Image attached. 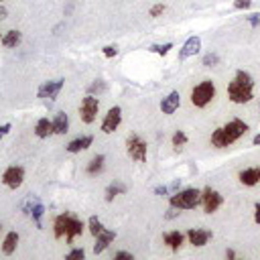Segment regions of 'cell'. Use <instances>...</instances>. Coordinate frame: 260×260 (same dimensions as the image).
Returning a JSON list of instances; mask_svg holds the SVG:
<instances>
[{"label":"cell","instance_id":"cell-37","mask_svg":"<svg viewBox=\"0 0 260 260\" xmlns=\"http://www.w3.org/2000/svg\"><path fill=\"white\" fill-rule=\"evenodd\" d=\"M179 214H181V210H177V207H173V205H171V207H169V212L165 214V218H167V220H173V218H177Z\"/></svg>","mask_w":260,"mask_h":260},{"label":"cell","instance_id":"cell-44","mask_svg":"<svg viewBox=\"0 0 260 260\" xmlns=\"http://www.w3.org/2000/svg\"><path fill=\"white\" fill-rule=\"evenodd\" d=\"M258 175H260V169H258Z\"/></svg>","mask_w":260,"mask_h":260},{"label":"cell","instance_id":"cell-30","mask_svg":"<svg viewBox=\"0 0 260 260\" xmlns=\"http://www.w3.org/2000/svg\"><path fill=\"white\" fill-rule=\"evenodd\" d=\"M205 67H216V65H220V55L218 53H207L205 57H203V61H201Z\"/></svg>","mask_w":260,"mask_h":260},{"label":"cell","instance_id":"cell-10","mask_svg":"<svg viewBox=\"0 0 260 260\" xmlns=\"http://www.w3.org/2000/svg\"><path fill=\"white\" fill-rule=\"evenodd\" d=\"M120 122H122V108L112 106L108 110V114L104 116V120H102V132L104 134H112L120 126Z\"/></svg>","mask_w":260,"mask_h":260},{"label":"cell","instance_id":"cell-36","mask_svg":"<svg viewBox=\"0 0 260 260\" xmlns=\"http://www.w3.org/2000/svg\"><path fill=\"white\" fill-rule=\"evenodd\" d=\"M114 258H116V260H132L134 256H132L130 252H124V250H120V252H116V254H114Z\"/></svg>","mask_w":260,"mask_h":260},{"label":"cell","instance_id":"cell-28","mask_svg":"<svg viewBox=\"0 0 260 260\" xmlns=\"http://www.w3.org/2000/svg\"><path fill=\"white\" fill-rule=\"evenodd\" d=\"M171 143H173V147H175V149H181V147H185V145H187V134H185L183 130H177L175 134H173Z\"/></svg>","mask_w":260,"mask_h":260},{"label":"cell","instance_id":"cell-38","mask_svg":"<svg viewBox=\"0 0 260 260\" xmlns=\"http://www.w3.org/2000/svg\"><path fill=\"white\" fill-rule=\"evenodd\" d=\"M10 128H12V126H10L8 122H6V124H2V126H0V141H2V138H4V136H6L8 132H10Z\"/></svg>","mask_w":260,"mask_h":260},{"label":"cell","instance_id":"cell-41","mask_svg":"<svg viewBox=\"0 0 260 260\" xmlns=\"http://www.w3.org/2000/svg\"><path fill=\"white\" fill-rule=\"evenodd\" d=\"M6 16H8V10H6V6H2V4H0V21H4Z\"/></svg>","mask_w":260,"mask_h":260},{"label":"cell","instance_id":"cell-6","mask_svg":"<svg viewBox=\"0 0 260 260\" xmlns=\"http://www.w3.org/2000/svg\"><path fill=\"white\" fill-rule=\"evenodd\" d=\"M126 152L134 163H147V154H149V147L138 134H130L126 138Z\"/></svg>","mask_w":260,"mask_h":260},{"label":"cell","instance_id":"cell-5","mask_svg":"<svg viewBox=\"0 0 260 260\" xmlns=\"http://www.w3.org/2000/svg\"><path fill=\"white\" fill-rule=\"evenodd\" d=\"M214 98H216V83L212 79H205V81L197 83L195 88L191 90V104L195 108L210 106Z\"/></svg>","mask_w":260,"mask_h":260},{"label":"cell","instance_id":"cell-43","mask_svg":"<svg viewBox=\"0 0 260 260\" xmlns=\"http://www.w3.org/2000/svg\"><path fill=\"white\" fill-rule=\"evenodd\" d=\"M252 145H254V147H258V145H260V132H258V134L252 138Z\"/></svg>","mask_w":260,"mask_h":260},{"label":"cell","instance_id":"cell-3","mask_svg":"<svg viewBox=\"0 0 260 260\" xmlns=\"http://www.w3.org/2000/svg\"><path fill=\"white\" fill-rule=\"evenodd\" d=\"M83 230H85L83 222L79 218H75L74 214H69V212L59 214L55 218V222H53V236H55V240L65 238L67 244H74V240L77 236H81Z\"/></svg>","mask_w":260,"mask_h":260},{"label":"cell","instance_id":"cell-32","mask_svg":"<svg viewBox=\"0 0 260 260\" xmlns=\"http://www.w3.org/2000/svg\"><path fill=\"white\" fill-rule=\"evenodd\" d=\"M83 258H85V250L83 248H75V250H72L65 256V260H83Z\"/></svg>","mask_w":260,"mask_h":260},{"label":"cell","instance_id":"cell-11","mask_svg":"<svg viewBox=\"0 0 260 260\" xmlns=\"http://www.w3.org/2000/svg\"><path fill=\"white\" fill-rule=\"evenodd\" d=\"M63 90V79H53V81H45L39 85L37 90V98L41 100H55L59 96V92Z\"/></svg>","mask_w":260,"mask_h":260},{"label":"cell","instance_id":"cell-1","mask_svg":"<svg viewBox=\"0 0 260 260\" xmlns=\"http://www.w3.org/2000/svg\"><path fill=\"white\" fill-rule=\"evenodd\" d=\"M246 132H248V124L244 122V120L234 118V120H230L228 124H223V126H220V128H216L212 132L210 143L216 149H228L234 143H238Z\"/></svg>","mask_w":260,"mask_h":260},{"label":"cell","instance_id":"cell-35","mask_svg":"<svg viewBox=\"0 0 260 260\" xmlns=\"http://www.w3.org/2000/svg\"><path fill=\"white\" fill-rule=\"evenodd\" d=\"M250 6H252V0H236V2H234V8L236 10H246Z\"/></svg>","mask_w":260,"mask_h":260},{"label":"cell","instance_id":"cell-24","mask_svg":"<svg viewBox=\"0 0 260 260\" xmlns=\"http://www.w3.org/2000/svg\"><path fill=\"white\" fill-rule=\"evenodd\" d=\"M69 130V116L65 112H59L53 118V134H65Z\"/></svg>","mask_w":260,"mask_h":260},{"label":"cell","instance_id":"cell-40","mask_svg":"<svg viewBox=\"0 0 260 260\" xmlns=\"http://www.w3.org/2000/svg\"><path fill=\"white\" fill-rule=\"evenodd\" d=\"M248 21H250V25H252V27H258V25H260V14H252Z\"/></svg>","mask_w":260,"mask_h":260},{"label":"cell","instance_id":"cell-16","mask_svg":"<svg viewBox=\"0 0 260 260\" xmlns=\"http://www.w3.org/2000/svg\"><path fill=\"white\" fill-rule=\"evenodd\" d=\"M181 106V94L179 92H171L167 98H163V102H161V112L163 114H175L177 112V108Z\"/></svg>","mask_w":260,"mask_h":260},{"label":"cell","instance_id":"cell-39","mask_svg":"<svg viewBox=\"0 0 260 260\" xmlns=\"http://www.w3.org/2000/svg\"><path fill=\"white\" fill-rule=\"evenodd\" d=\"M254 222L260 223V201L254 205Z\"/></svg>","mask_w":260,"mask_h":260},{"label":"cell","instance_id":"cell-29","mask_svg":"<svg viewBox=\"0 0 260 260\" xmlns=\"http://www.w3.org/2000/svg\"><path fill=\"white\" fill-rule=\"evenodd\" d=\"M171 49H173V43H165V45H150V47H149L150 53H157V55H161V57H165Z\"/></svg>","mask_w":260,"mask_h":260},{"label":"cell","instance_id":"cell-33","mask_svg":"<svg viewBox=\"0 0 260 260\" xmlns=\"http://www.w3.org/2000/svg\"><path fill=\"white\" fill-rule=\"evenodd\" d=\"M102 53H104V57L112 59V57H116V55H118V49H116L114 45H106V47L102 49Z\"/></svg>","mask_w":260,"mask_h":260},{"label":"cell","instance_id":"cell-22","mask_svg":"<svg viewBox=\"0 0 260 260\" xmlns=\"http://www.w3.org/2000/svg\"><path fill=\"white\" fill-rule=\"evenodd\" d=\"M104 163H106V157H104V154H96V157L88 163V167H85V173H88L90 177L100 175V173L104 171Z\"/></svg>","mask_w":260,"mask_h":260},{"label":"cell","instance_id":"cell-8","mask_svg":"<svg viewBox=\"0 0 260 260\" xmlns=\"http://www.w3.org/2000/svg\"><path fill=\"white\" fill-rule=\"evenodd\" d=\"M222 203H223V197H222V193L218 191V189H214L210 185L201 189V205H203L205 214H216L222 207Z\"/></svg>","mask_w":260,"mask_h":260},{"label":"cell","instance_id":"cell-23","mask_svg":"<svg viewBox=\"0 0 260 260\" xmlns=\"http://www.w3.org/2000/svg\"><path fill=\"white\" fill-rule=\"evenodd\" d=\"M126 185L122 183V181H114V183H110L108 187H106V193H104V195H106V197H104V199H106L108 203L114 199V197H118V195H122V193H126Z\"/></svg>","mask_w":260,"mask_h":260},{"label":"cell","instance_id":"cell-12","mask_svg":"<svg viewBox=\"0 0 260 260\" xmlns=\"http://www.w3.org/2000/svg\"><path fill=\"white\" fill-rule=\"evenodd\" d=\"M185 236H187V240H189V244H193L195 248H201V246H205L207 242L212 240L214 234H212L210 230H203V228H191Z\"/></svg>","mask_w":260,"mask_h":260},{"label":"cell","instance_id":"cell-27","mask_svg":"<svg viewBox=\"0 0 260 260\" xmlns=\"http://www.w3.org/2000/svg\"><path fill=\"white\" fill-rule=\"evenodd\" d=\"M43 214H45V207H43L39 201H35V203H33V207H31V212H29V216L35 220V223H37V228H41V218H43Z\"/></svg>","mask_w":260,"mask_h":260},{"label":"cell","instance_id":"cell-13","mask_svg":"<svg viewBox=\"0 0 260 260\" xmlns=\"http://www.w3.org/2000/svg\"><path fill=\"white\" fill-rule=\"evenodd\" d=\"M199 51H201V39H199V37H189V39L185 41V45L179 49V61H185V59H189V57L197 55Z\"/></svg>","mask_w":260,"mask_h":260},{"label":"cell","instance_id":"cell-14","mask_svg":"<svg viewBox=\"0 0 260 260\" xmlns=\"http://www.w3.org/2000/svg\"><path fill=\"white\" fill-rule=\"evenodd\" d=\"M116 240V232L114 230H104V232H100L98 236H96V244H94V254L98 256V254H102L104 250H106L112 242Z\"/></svg>","mask_w":260,"mask_h":260},{"label":"cell","instance_id":"cell-18","mask_svg":"<svg viewBox=\"0 0 260 260\" xmlns=\"http://www.w3.org/2000/svg\"><path fill=\"white\" fill-rule=\"evenodd\" d=\"M238 179H240V183H242V185H246V187H254V185H258V183H260L258 169H256V167H250V169L240 171Z\"/></svg>","mask_w":260,"mask_h":260},{"label":"cell","instance_id":"cell-9","mask_svg":"<svg viewBox=\"0 0 260 260\" xmlns=\"http://www.w3.org/2000/svg\"><path fill=\"white\" fill-rule=\"evenodd\" d=\"M2 185H6L8 189H19L25 181V169L21 165H10L4 173H2Z\"/></svg>","mask_w":260,"mask_h":260},{"label":"cell","instance_id":"cell-19","mask_svg":"<svg viewBox=\"0 0 260 260\" xmlns=\"http://www.w3.org/2000/svg\"><path fill=\"white\" fill-rule=\"evenodd\" d=\"M35 134H37V138H49L53 134V120L39 118L37 124H35Z\"/></svg>","mask_w":260,"mask_h":260},{"label":"cell","instance_id":"cell-31","mask_svg":"<svg viewBox=\"0 0 260 260\" xmlns=\"http://www.w3.org/2000/svg\"><path fill=\"white\" fill-rule=\"evenodd\" d=\"M167 10V6L163 4V2H159V4H152L150 6V10H149V14L152 16V19H159V16H163V12Z\"/></svg>","mask_w":260,"mask_h":260},{"label":"cell","instance_id":"cell-42","mask_svg":"<svg viewBox=\"0 0 260 260\" xmlns=\"http://www.w3.org/2000/svg\"><path fill=\"white\" fill-rule=\"evenodd\" d=\"M226 258L234 260V258H236V252H234V250H226Z\"/></svg>","mask_w":260,"mask_h":260},{"label":"cell","instance_id":"cell-7","mask_svg":"<svg viewBox=\"0 0 260 260\" xmlns=\"http://www.w3.org/2000/svg\"><path fill=\"white\" fill-rule=\"evenodd\" d=\"M98 112H100V100L96 96H85L81 100V106H79V118L83 124H94L96 118H98Z\"/></svg>","mask_w":260,"mask_h":260},{"label":"cell","instance_id":"cell-34","mask_svg":"<svg viewBox=\"0 0 260 260\" xmlns=\"http://www.w3.org/2000/svg\"><path fill=\"white\" fill-rule=\"evenodd\" d=\"M104 90H106V83H104L102 79H96V81L90 85V94H92V92H98V94H100V92H104Z\"/></svg>","mask_w":260,"mask_h":260},{"label":"cell","instance_id":"cell-45","mask_svg":"<svg viewBox=\"0 0 260 260\" xmlns=\"http://www.w3.org/2000/svg\"><path fill=\"white\" fill-rule=\"evenodd\" d=\"M0 228H2V226H0Z\"/></svg>","mask_w":260,"mask_h":260},{"label":"cell","instance_id":"cell-20","mask_svg":"<svg viewBox=\"0 0 260 260\" xmlns=\"http://www.w3.org/2000/svg\"><path fill=\"white\" fill-rule=\"evenodd\" d=\"M23 43V33L21 31H6L4 35H2V45L6 47V49H14V47H19Z\"/></svg>","mask_w":260,"mask_h":260},{"label":"cell","instance_id":"cell-15","mask_svg":"<svg viewBox=\"0 0 260 260\" xmlns=\"http://www.w3.org/2000/svg\"><path fill=\"white\" fill-rule=\"evenodd\" d=\"M185 234L183 232H179V230H171V232H165L163 234V242L169 246V250H173V252H177L181 246H183V242H185Z\"/></svg>","mask_w":260,"mask_h":260},{"label":"cell","instance_id":"cell-17","mask_svg":"<svg viewBox=\"0 0 260 260\" xmlns=\"http://www.w3.org/2000/svg\"><path fill=\"white\" fill-rule=\"evenodd\" d=\"M92 143H94V136L92 134H85V136H77V138H74L72 143H69L65 149H67V152H81V150H85V149H90L92 147Z\"/></svg>","mask_w":260,"mask_h":260},{"label":"cell","instance_id":"cell-21","mask_svg":"<svg viewBox=\"0 0 260 260\" xmlns=\"http://www.w3.org/2000/svg\"><path fill=\"white\" fill-rule=\"evenodd\" d=\"M16 246H19V234H16V232H8L4 236V240H2V254H6V256L14 254Z\"/></svg>","mask_w":260,"mask_h":260},{"label":"cell","instance_id":"cell-25","mask_svg":"<svg viewBox=\"0 0 260 260\" xmlns=\"http://www.w3.org/2000/svg\"><path fill=\"white\" fill-rule=\"evenodd\" d=\"M179 189H181V181L177 179V181H173V183H169V185L154 187V193H157V195H173L175 191H179Z\"/></svg>","mask_w":260,"mask_h":260},{"label":"cell","instance_id":"cell-26","mask_svg":"<svg viewBox=\"0 0 260 260\" xmlns=\"http://www.w3.org/2000/svg\"><path fill=\"white\" fill-rule=\"evenodd\" d=\"M88 230H90V234L96 238L100 232H104L106 228H104V223H102V220H100L98 216H92V218L88 220Z\"/></svg>","mask_w":260,"mask_h":260},{"label":"cell","instance_id":"cell-2","mask_svg":"<svg viewBox=\"0 0 260 260\" xmlns=\"http://www.w3.org/2000/svg\"><path fill=\"white\" fill-rule=\"evenodd\" d=\"M228 98L232 104H248L254 100V77L244 72V69H240L236 72L234 79L230 81L228 85Z\"/></svg>","mask_w":260,"mask_h":260},{"label":"cell","instance_id":"cell-4","mask_svg":"<svg viewBox=\"0 0 260 260\" xmlns=\"http://www.w3.org/2000/svg\"><path fill=\"white\" fill-rule=\"evenodd\" d=\"M169 205L177 207V210H195L197 205H201V189L195 187H187V189H179L169 197Z\"/></svg>","mask_w":260,"mask_h":260}]
</instances>
